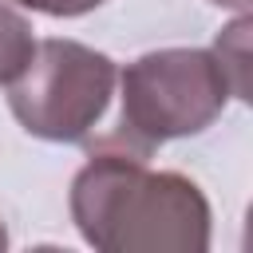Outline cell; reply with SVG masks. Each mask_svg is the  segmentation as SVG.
Segmentation results:
<instances>
[{"label": "cell", "instance_id": "obj_1", "mask_svg": "<svg viewBox=\"0 0 253 253\" xmlns=\"http://www.w3.org/2000/svg\"><path fill=\"white\" fill-rule=\"evenodd\" d=\"M146 158L99 146L71 186L79 233L107 253H198L210 245V210L182 174H150Z\"/></svg>", "mask_w": 253, "mask_h": 253}, {"label": "cell", "instance_id": "obj_6", "mask_svg": "<svg viewBox=\"0 0 253 253\" xmlns=\"http://www.w3.org/2000/svg\"><path fill=\"white\" fill-rule=\"evenodd\" d=\"M20 4H28V8H40V12H47V16H79V12H91V8H99L103 0H20Z\"/></svg>", "mask_w": 253, "mask_h": 253}, {"label": "cell", "instance_id": "obj_4", "mask_svg": "<svg viewBox=\"0 0 253 253\" xmlns=\"http://www.w3.org/2000/svg\"><path fill=\"white\" fill-rule=\"evenodd\" d=\"M213 59L221 63V71H225V79H229V91H233L237 99H249V20H245V16L217 36Z\"/></svg>", "mask_w": 253, "mask_h": 253}, {"label": "cell", "instance_id": "obj_8", "mask_svg": "<svg viewBox=\"0 0 253 253\" xmlns=\"http://www.w3.org/2000/svg\"><path fill=\"white\" fill-rule=\"evenodd\" d=\"M0 245H4V229H0Z\"/></svg>", "mask_w": 253, "mask_h": 253}, {"label": "cell", "instance_id": "obj_5", "mask_svg": "<svg viewBox=\"0 0 253 253\" xmlns=\"http://www.w3.org/2000/svg\"><path fill=\"white\" fill-rule=\"evenodd\" d=\"M32 47L36 40H32L28 20L0 4V83H12L24 71V63L32 59Z\"/></svg>", "mask_w": 253, "mask_h": 253}, {"label": "cell", "instance_id": "obj_2", "mask_svg": "<svg viewBox=\"0 0 253 253\" xmlns=\"http://www.w3.org/2000/svg\"><path fill=\"white\" fill-rule=\"evenodd\" d=\"M229 79L213 51H150L123 71V119L119 134L103 146H119L126 154L146 158L154 142L198 134L225 107Z\"/></svg>", "mask_w": 253, "mask_h": 253}, {"label": "cell", "instance_id": "obj_3", "mask_svg": "<svg viewBox=\"0 0 253 253\" xmlns=\"http://www.w3.org/2000/svg\"><path fill=\"white\" fill-rule=\"evenodd\" d=\"M115 63L71 40H43L12 79V115L28 134L51 142H79L107 107Z\"/></svg>", "mask_w": 253, "mask_h": 253}, {"label": "cell", "instance_id": "obj_7", "mask_svg": "<svg viewBox=\"0 0 253 253\" xmlns=\"http://www.w3.org/2000/svg\"><path fill=\"white\" fill-rule=\"evenodd\" d=\"M213 4H229V8H241V12L249 8V0H213Z\"/></svg>", "mask_w": 253, "mask_h": 253}]
</instances>
